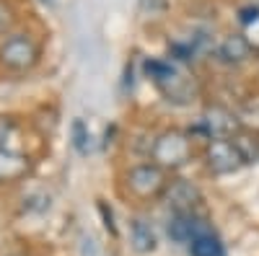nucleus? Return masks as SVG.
Wrapping results in <instances>:
<instances>
[{"label": "nucleus", "instance_id": "1", "mask_svg": "<svg viewBox=\"0 0 259 256\" xmlns=\"http://www.w3.org/2000/svg\"><path fill=\"white\" fill-rule=\"evenodd\" d=\"M145 70L150 80L156 83V88L166 96V101L174 104H189L194 96V83L192 78L177 65V62H166V60H148Z\"/></svg>", "mask_w": 259, "mask_h": 256}, {"label": "nucleus", "instance_id": "2", "mask_svg": "<svg viewBox=\"0 0 259 256\" xmlns=\"http://www.w3.org/2000/svg\"><path fill=\"white\" fill-rule=\"evenodd\" d=\"M150 156H153V163L163 171L182 168L192 161V140L182 130H166L153 140Z\"/></svg>", "mask_w": 259, "mask_h": 256}, {"label": "nucleus", "instance_id": "3", "mask_svg": "<svg viewBox=\"0 0 259 256\" xmlns=\"http://www.w3.org/2000/svg\"><path fill=\"white\" fill-rule=\"evenodd\" d=\"M166 186H168L166 171L158 168L156 163H140L135 168H130V174H127V189H130V194H135L140 199L161 197Z\"/></svg>", "mask_w": 259, "mask_h": 256}, {"label": "nucleus", "instance_id": "4", "mask_svg": "<svg viewBox=\"0 0 259 256\" xmlns=\"http://www.w3.org/2000/svg\"><path fill=\"white\" fill-rule=\"evenodd\" d=\"M205 161H207V168L212 171V174H233V171H239L244 163L239 147H236V142L231 137H215L207 142L205 147Z\"/></svg>", "mask_w": 259, "mask_h": 256}, {"label": "nucleus", "instance_id": "5", "mask_svg": "<svg viewBox=\"0 0 259 256\" xmlns=\"http://www.w3.org/2000/svg\"><path fill=\"white\" fill-rule=\"evenodd\" d=\"M36 60H39V47L34 44V39L24 34L6 39L3 47H0V62L11 70H29L36 65Z\"/></svg>", "mask_w": 259, "mask_h": 256}, {"label": "nucleus", "instance_id": "6", "mask_svg": "<svg viewBox=\"0 0 259 256\" xmlns=\"http://www.w3.org/2000/svg\"><path fill=\"white\" fill-rule=\"evenodd\" d=\"M210 230H212V225L202 215H197V212H174L168 218V225H166L168 238L174 243H182V246H189L197 236L210 233Z\"/></svg>", "mask_w": 259, "mask_h": 256}, {"label": "nucleus", "instance_id": "7", "mask_svg": "<svg viewBox=\"0 0 259 256\" xmlns=\"http://www.w3.org/2000/svg\"><path fill=\"white\" fill-rule=\"evenodd\" d=\"M161 199L166 202V207L171 212H197V207L202 202V191L187 179H174L163 189Z\"/></svg>", "mask_w": 259, "mask_h": 256}, {"label": "nucleus", "instance_id": "8", "mask_svg": "<svg viewBox=\"0 0 259 256\" xmlns=\"http://www.w3.org/2000/svg\"><path fill=\"white\" fill-rule=\"evenodd\" d=\"M200 130L215 140V137H233L236 132H241V122L231 109L226 106H207L202 112V119H200Z\"/></svg>", "mask_w": 259, "mask_h": 256}, {"label": "nucleus", "instance_id": "9", "mask_svg": "<svg viewBox=\"0 0 259 256\" xmlns=\"http://www.w3.org/2000/svg\"><path fill=\"white\" fill-rule=\"evenodd\" d=\"M31 161L21 150H6L0 147V181H18L29 174Z\"/></svg>", "mask_w": 259, "mask_h": 256}, {"label": "nucleus", "instance_id": "10", "mask_svg": "<svg viewBox=\"0 0 259 256\" xmlns=\"http://www.w3.org/2000/svg\"><path fill=\"white\" fill-rule=\"evenodd\" d=\"M130 243H133V248L138 253H153L156 246H158L156 230L150 228V223H145L143 218L130 220Z\"/></svg>", "mask_w": 259, "mask_h": 256}, {"label": "nucleus", "instance_id": "11", "mask_svg": "<svg viewBox=\"0 0 259 256\" xmlns=\"http://www.w3.org/2000/svg\"><path fill=\"white\" fill-rule=\"evenodd\" d=\"M218 55H221L223 62H228V65H239V62L249 60L251 44L246 41L244 34H233V36H226V39H223V44H221Z\"/></svg>", "mask_w": 259, "mask_h": 256}, {"label": "nucleus", "instance_id": "12", "mask_svg": "<svg viewBox=\"0 0 259 256\" xmlns=\"http://www.w3.org/2000/svg\"><path fill=\"white\" fill-rule=\"evenodd\" d=\"M189 253L192 256H226V248H223V241L215 236V230H210L189 243Z\"/></svg>", "mask_w": 259, "mask_h": 256}, {"label": "nucleus", "instance_id": "13", "mask_svg": "<svg viewBox=\"0 0 259 256\" xmlns=\"http://www.w3.org/2000/svg\"><path fill=\"white\" fill-rule=\"evenodd\" d=\"M231 140L236 142V147H239L244 163H256L259 161V135H254L249 130H241V132H236Z\"/></svg>", "mask_w": 259, "mask_h": 256}, {"label": "nucleus", "instance_id": "14", "mask_svg": "<svg viewBox=\"0 0 259 256\" xmlns=\"http://www.w3.org/2000/svg\"><path fill=\"white\" fill-rule=\"evenodd\" d=\"M73 142H75V147H78V150L80 153H89V145H85V140H91V135L89 132H85V124L83 122H75L73 124Z\"/></svg>", "mask_w": 259, "mask_h": 256}, {"label": "nucleus", "instance_id": "15", "mask_svg": "<svg viewBox=\"0 0 259 256\" xmlns=\"http://www.w3.org/2000/svg\"><path fill=\"white\" fill-rule=\"evenodd\" d=\"M16 135V127H13V119L8 117H0V147H6V150H11L8 140Z\"/></svg>", "mask_w": 259, "mask_h": 256}, {"label": "nucleus", "instance_id": "16", "mask_svg": "<svg viewBox=\"0 0 259 256\" xmlns=\"http://www.w3.org/2000/svg\"><path fill=\"white\" fill-rule=\"evenodd\" d=\"M244 29H246V41L251 44V49H259V16L256 18H251L249 24H244Z\"/></svg>", "mask_w": 259, "mask_h": 256}, {"label": "nucleus", "instance_id": "17", "mask_svg": "<svg viewBox=\"0 0 259 256\" xmlns=\"http://www.w3.org/2000/svg\"><path fill=\"white\" fill-rule=\"evenodd\" d=\"M13 26V11L6 0H0V34H6Z\"/></svg>", "mask_w": 259, "mask_h": 256}, {"label": "nucleus", "instance_id": "18", "mask_svg": "<svg viewBox=\"0 0 259 256\" xmlns=\"http://www.w3.org/2000/svg\"><path fill=\"white\" fill-rule=\"evenodd\" d=\"M41 3H47V6H52V3H55V0H41Z\"/></svg>", "mask_w": 259, "mask_h": 256}]
</instances>
